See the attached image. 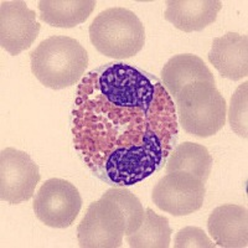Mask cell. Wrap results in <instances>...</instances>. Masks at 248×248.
<instances>
[{"instance_id":"obj_17","label":"cell","mask_w":248,"mask_h":248,"mask_svg":"<svg viewBox=\"0 0 248 248\" xmlns=\"http://www.w3.org/2000/svg\"><path fill=\"white\" fill-rule=\"evenodd\" d=\"M103 195L106 198H109L110 200L114 201L123 212L124 218H125L124 236L136 232L143 223L144 215H145L139 199L130 190L124 189V187H113V189L107 190Z\"/></svg>"},{"instance_id":"obj_3","label":"cell","mask_w":248,"mask_h":248,"mask_svg":"<svg viewBox=\"0 0 248 248\" xmlns=\"http://www.w3.org/2000/svg\"><path fill=\"white\" fill-rule=\"evenodd\" d=\"M179 123L183 129L198 138H209L226 123L227 105L215 83L194 82L186 85L175 97Z\"/></svg>"},{"instance_id":"obj_1","label":"cell","mask_w":248,"mask_h":248,"mask_svg":"<svg viewBox=\"0 0 248 248\" xmlns=\"http://www.w3.org/2000/svg\"><path fill=\"white\" fill-rule=\"evenodd\" d=\"M176 117L161 79L109 62L79 83L72 110L75 148L99 180L134 185L163 168L178 139Z\"/></svg>"},{"instance_id":"obj_2","label":"cell","mask_w":248,"mask_h":248,"mask_svg":"<svg viewBox=\"0 0 248 248\" xmlns=\"http://www.w3.org/2000/svg\"><path fill=\"white\" fill-rule=\"evenodd\" d=\"M31 71L45 87L63 90L78 82L88 66L86 48L68 36H51L30 52Z\"/></svg>"},{"instance_id":"obj_12","label":"cell","mask_w":248,"mask_h":248,"mask_svg":"<svg viewBox=\"0 0 248 248\" xmlns=\"http://www.w3.org/2000/svg\"><path fill=\"white\" fill-rule=\"evenodd\" d=\"M221 9L218 0H169L164 17L179 30L192 32L215 23Z\"/></svg>"},{"instance_id":"obj_18","label":"cell","mask_w":248,"mask_h":248,"mask_svg":"<svg viewBox=\"0 0 248 248\" xmlns=\"http://www.w3.org/2000/svg\"><path fill=\"white\" fill-rule=\"evenodd\" d=\"M248 82H243L242 85L237 87L234 91L233 96L231 98L229 109V123L231 129L236 133L237 136L242 137L243 139H247V98H248Z\"/></svg>"},{"instance_id":"obj_14","label":"cell","mask_w":248,"mask_h":248,"mask_svg":"<svg viewBox=\"0 0 248 248\" xmlns=\"http://www.w3.org/2000/svg\"><path fill=\"white\" fill-rule=\"evenodd\" d=\"M96 8L94 0H40V20L55 28H75L85 23Z\"/></svg>"},{"instance_id":"obj_7","label":"cell","mask_w":248,"mask_h":248,"mask_svg":"<svg viewBox=\"0 0 248 248\" xmlns=\"http://www.w3.org/2000/svg\"><path fill=\"white\" fill-rule=\"evenodd\" d=\"M202 180L189 172H170L154 186L152 200L158 209L172 216H187L200 210L205 200Z\"/></svg>"},{"instance_id":"obj_13","label":"cell","mask_w":248,"mask_h":248,"mask_svg":"<svg viewBox=\"0 0 248 248\" xmlns=\"http://www.w3.org/2000/svg\"><path fill=\"white\" fill-rule=\"evenodd\" d=\"M161 82L171 98L186 85L194 82L215 83V77L205 62L196 55L183 54L171 57L161 70Z\"/></svg>"},{"instance_id":"obj_9","label":"cell","mask_w":248,"mask_h":248,"mask_svg":"<svg viewBox=\"0 0 248 248\" xmlns=\"http://www.w3.org/2000/svg\"><path fill=\"white\" fill-rule=\"evenodd\" d=\"M36 13L21 0L0 3V46L13 56L30 48L40 32Z\"/></svg>"},{"instance_id":"obj_5","label":"cell","mask_w":248,"mask_h":248,"mask_svg":"<svg viewBox=\"0 0 248 248\" xmlns=\"http://www.w3.org/2000/svg\"><path fill=\"white\" fill-rule=\"evenodd\" d=\"M125 218L109 198L102 195L88 206L85 217L77 226V240L82 248H119L123 245Z\"/></svg>"},{"instance_id":"obj_11","label":"cell","mask_w":248,"mask_h":248,"mask_svg":"<svg viewBox=\"0 0 248 248\" xmlns=\"http://www.w3.org/2000/svg\"><path fill=\"white\" fill-rule=\"evenodd\" d=\"M209 61L220 75L232 81L248 76V37L237 32H226L215 37Z\"/></svg>"},{"instance_id":"obj_15","label":"cell","mask_w":248,"mask_h":248,"mask_svg":"<svg viewBox=\"0 0 248 248\" xmlns=\"http://www.w3.org/2000/svg\"><path fill=\"white\" fill-rule=\"evenodd\" d=\"M212 164L214 159L207 148L192 141H184L170 153L167 163V174L189 172L206 183L211 174Z\"/></svg>"},{"instance_id":"obj_8","label":"cell","mask_w":248,"mask_h":248,"mask_svg":"<svg viewBox=\"0 0 248 248\" xmlns=\"http://www.w3.org/2000/svg\"><path fill=\"white\" fill-rule=\"evenodd\" d=\"M41 175L37 164L25 152L5 148L0 154V200L17 205L35 194Z\"/></svg>"},{"instance_id":"obj_4","label":"cell","mask_w":248,"mask_h":248,"mask_svg":"<svg viewBox=\"0 0 248 248\" xmlns=\"http://www.w3.org/2000/svg\"><path fill=\"white\" fill-rule=\"evenodd\" d=\"M88 31L96 50L112 59H130L145 44L143 23L134 13L124 8H110L99 13Z\"/></svg>"},{"instance_id":"obj_6","label":"cell","mask_w":248,"mask_h":248,"mask_svg":"<svg viewBox=\"0 0 248 248\" xmlns=\"http://www.w3.org/2000/svg\"><path fill=\"white\" fill-rule=\"evenodd\" d=\"M32 207L37 218L46 226L67 229L81 211L82 198L70 181L48 179L37 191Z\"/></svg>"},{"instance_id":"obj_10","label":"cell","mask_w":248,"mask_h":248,"mask_svg":"<svg viewBox=\"0 0 248 248\" xmlns=\"http://www.w3.org/2000/svg\"><path fill=\"white\" fill-rule=\"evenodd\" d=\"M207 230L215 243L225 248L248 246V212L240 205L218 206L210 214Z\"/></svg>"},{"instance_id":"obj_19","label":"cell","mask_w":248,"mask_h":248,"mask_svg":"<svg viewBox=\"0 0 248 248\" xmlns=\"http://www.w3.org/2000/svg\"><path fill=\"white\" fill-rule=\"evenodd\" d=\"M216 243L210 240L205 231L199 227L187 226L184 227L175 236V248H215Z\"/></svg>"},{"instance_id":"obj_16","label":"cell","mask_w":248,"mask_h":248,"mask_svg":"<svg viewBox=\"0 0 248 248\" xmlns=\"http://www.w3.org/2000/svg\"><path fill=\"white\" fill-rule=\"evenodd\" d=\"M171 233L167 217L155 214L148 207L140 227L125 236V241L133 248H169Z\"/></svg>"}]
</instances>
